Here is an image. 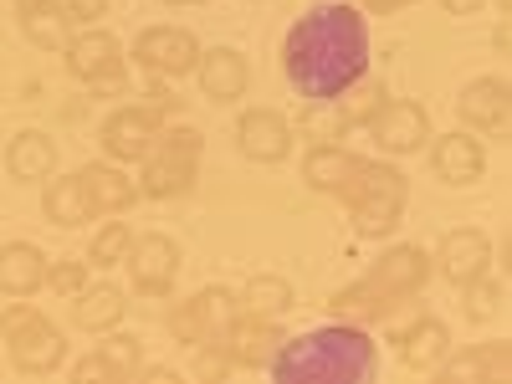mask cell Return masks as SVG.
<instances>
[{
    "label": "cell",
    "instance_id": "obj_1",
    "mask_svg": "<svg viewBox=\"0 0 512 384\" xmlns=\"http://www.w3.org/2000/svg\"><path fill=\"white\" fill-rule=\"evenodd\" d=\"M282 72L303 103H328L369 72V21L354 0H318L282 41Z\"/></svg>",
    "mask_w": 512,
    "mask_h": 384
},
{
    "label": "cell",
    "instance_id": "obj_8",
    "mask_svg": "<svg viewBox=\"0 0 512 384\" xmlns=\"http://www.w3.org/2000/svg\"><path fill=\"white\" fill-rule=\"evenodd\" d=\"M123 267H128V277H134V287L144 297H169V292H175V277H180V246L169 236H159V231L134 236Z\"/></svg>",
    "mask_w": 512,
    "mask_h": 384
},
{
    "label": "cell",
    "instance_id": "obj_21",
    "mask_svg": "<svg viewBox=\"0 0 512 384\" xmlns=\"http://www.w3.org/2000/svg\"><path fill=\"white\" fill-rule=\"evenodd\" d=\"M359 175V159L344 144H313L303 159V180L323 195H344V185Z\"/></svg>",
    "mask_w": 512,
    "mask_h": 384
},
{
    "label": "cell",
    "instance_id": "obj_19",
    "mask_svg": "<svg viewBox=\"0 0 512 384\" xmlns=\"http://www.w3.org/2000/svg\"><path fill=\"white\" fill-rule=\"evenodd\" d=\"M47 287V251L31 241H11L0 246V292L6 297H31Z\"/></svg>",
    "mask_w": 512,
    "mask_h": 384
},
{
    "label": "cell",
    "instance_id": "obj_9",
    "mask_svg": "<svg viewBox=\"0 0 512 384\" xmlns=\"http://www.w3.org/2000/svg\"><path fill=\"white\" fill-rule=\"evenodd\" d=\"M159 128H164V113L159 108H113L103 118V139L98 144H103V154L113 164H139L154 149Z\"/></svg>",
    "mask_w": 512,
    "mask_h": 384
},
{
    "label": "cell",
    "instance_id": "obj_17",
    "mask_svg": "<svg viewBox=\"0 0 512 384\" xmlns=\"http://www.w3.org/2000/svg\"><path fill=\"white\" fill-rule=\"evenodd\" d=\"M441 277H451L456 287L461 282H472L477 272H487L492 267V241L482 236V231H472V226H461V231H446L441 236Z\"/></svg>",
    "mask_w": 512,
    "mask_h": 384
},
{
    "label": "cell",
    "instance_id": "obj_10",
    "mask_svg": "<svg viewBox=\"0 0 512 384\" xmlns=\"http://www.w3.org/2000/svg\"><path fill=\"white\" fill-rule=\"evenodd\" d=\"M134 57L154 72V77H185L200 62V47L185 26H149L134 41Z\"/></svg>",
    "mask_w": 512,
    "mask_h": 384
},
{
    "label": "cell",
    "instance_id": "obj_5",
    "mask_svg": "<svg viewBox=\"0 0 512 384\" xmlns=\"http://www.w3.org/2000/svg\"><path fill=\"white\" fill-rule=\"evenodd\" d=\"M0 333H6V349H11V364L21 374H52L62 359H67V338L62 328L31 308V303H11L0 313Z\"/></svg>",
    "mask_w": 512,
    "mask_h": 384
},
{
    "label": "cell",
    "instance_id": "obj_14",
    "mask_svg": "<svg viewBox=\"0 0 512 384\" xmlns=\"http://www.w3.org/2000/svg\"><path fill=\"white\" fill-rule=\"evenodd\" d=\"M277 344H282V328H277V318H256V313H236V323H231V333H226V354H231V364H241V369H267L272 364V354H277Z\"/></svg>",
    "mask_w": 512,
    "mask_h": 384
},
{
    "label": "cell",
    "instance_id": "obj_24",
    "mask_svg": "<svg viewBox=\"0 0 512 384\" xmlns=\"http://www.w3.org/2000/svg\"><path fill=\"white\" fill-rule=\"evenodd\" d=\"M41 210H47V221L62 226V231H77V226H88V221H93V200H88V190H82L77 175L52 180L47 195H41Z\"/></svg>",
    "mask_w": 512,
    "mask_h": 384
},
{
    "label": "cell",
    "instance_id": "obj_20",
    "mask_svg": "<svg viewBox=\"0 0 512 384\" xmlns=\"http://www.w3.org/2000/svg\"><path fill=\"white\" fill-rule=\"evenodd\" d=\"M123 313H128V297H123L113 282L82 287V292L72 297V323H77L82 333H108V328L123 323Z\"/></svg>",
    "mask_w": 512,
    "mask_h": 384
},
{
    "label": "cell",
    "instance_id": "obj_18",
    "mask_svg": "<svg viewBox=\"0 0 512 384\" xmlns=\"http://www.w3.org/2000/svg\"><path fill=\"white\" fill-rule=\"evenodd\" d=\"M82 190H88V200H93V216H123L128 205L139 200V185L123 175V169L113 164V159H98V164H88L82 169Z\"/></svg>",
    "mask_w": 512,
    "mask_h": 384
},
{
    "label": "cell",
    "instance_id": "obj_39",
    "mask_svg": "<svg viewBox=\"0 0 512 384\" xmlns=\"http://www.w3.org/2000/svg\"><path fill=\"white\" fill-rule=\"evenodd\" d=\"M359 11H374V16H384V11H400V6H410V0H354Z\"/></svg>",
    "mask_w": 512,
    "mask_h": 384
},
{
    "label": "cell",
    "instance_id": "obj_12",
    "mask_svg": "<svg viewBox=\"0 0 512 384\" xmlns=\"http://www.w3.org/2000/svg\"><path fill=\"white\" fill-rule=\"evenodd\" d=\"M461 123L482 139H502L507 134V82L502 77H472L456 98Z\"/></svg>",
    "mask_w": 512,
    "mask_h": 384
},
{
    "label": "cell",
    "instance_id": "obj_28",
    "mask_svg": "<svg viewBox=\"0 0 512 384\" xmlns=\"http://www.w3.org/2000/svg\"><path fill=\"white\" fill-rule=\"evenodd\" d=\"M441 369H446V379H507V344L466 349V354H456Z\"/></svg>",
    "mask_w": 512,
    "mask_h": 384
},
{
    "label": "cell",
    "instance_id": "obj_4",
    "mask_svg": "<svg viewBox=\"0 0 512 384\" xmlns=\"http://www.w3.org/2000/svg\"><path fill=\"white\" fill-rule=\"evenodd\" d=\"M200 149L205 139L195 128H159L154 149L139 159L144 175H139V195L149 200H175L195 185V169H200Z\"/></svg>",
    "mask_w": 512,
    "mask_h": 384
},
{
    "label": "cell",
    "instance_id": "obj_40",
    "mask_svg": "<svg viewBox=\"0 0 512 384\" xmlns=\"http://www.w3.org/2000/svg\"><path fill=\"white\" fill-rule=\"evenodd\" d=\"M441 6L451 11V16H472V11H482L487 0H441Z\"/></svg>",
    "mask_w": 512,
    "mask_h": 384
},
{
    "label": "cell",
    "instance_id": "obj_26",
    "mask_svg": "<svg viewBox=\"0 0 512 384\" xmlns=\"http://www.w3.org/2000/svg\"><path fill=\"white\" fill-rule=\"evenodd\" d=\"M21 31L31 36V47H47V52H67V41H72V16L57 6H31L21 11Z\"/></svg>",
    "mask_w": 512,
    "mask_h": 384
},
{
    "label": "cell",
    "instance_id": "obj_32",
    "mask_svg": "<svg viewBox=\"0 0 512 384\" xmlns=\"http://www.w3.org/2000/svg\"><path fill=\"white\" fill-rule=\"evenodd\" d=\"M461 303H466V318H477V323L502 313V282L492 277V267L477 272L472 282H461Z\"/></svg>",
    "mask_w": 512,
    "mask_h": 384
},
{
    "label": "cell",
    "instance_id": "obj_16",
    "mask_svg": "<svg viewBox=\"0 0 512 384\" xmlns=\"http://www.w3.org/2000/svg\"><path fill=\"white\" fill-rule=\"evenodd\" d=\"M431 169L446 180V185H477L482 169H487V154H482V139L477 134H441L436 149H431Z\"/></svg>",
    "mask_w": 512,
    "mask_h": 384
},
{
    "label": "cell",
    "instance_id": "obj_36",
    "mask_svg": "<svg viewBox=\"0 0 512 384\" xmlns=\"http://www.w3.org/2000/svg\"><path fill=\"white\" fill-rule=\"evenodd\" d=\"M169 333H175L180 344L200 349V313H195V297H190V303H175V308H169Z\"/></svg>",
    "mask_w": 512,
    "mask_h": 384
},
{
    "label": "cell",
    "instance_id": "obj_3",
    "mask_svg": "<svg viewBox=\"0 0 512 384\" xmlns=\"http://www.w3.org/2000/svg\"><path fill=\"white\" fill-rule=\"evenodd\" d=\"M344 200L354 210V231L359 236H390L400 226V210L410 200V185H405L400 169L359 159V175L344 185Z\"/></svg>",
    "mask_w": 512,
    "mask_h": 384
},
{
    "label": "cell",
    "instance_id": "obj_15",
    "mask_svg": "<svg viewBox=\"0 0 512 384\" xmlns=\"http://www.w3.org/2000/svg\"><path fill=\"white\" fill-rule=\"evenodd\" d=\"M195 77H200V93L210 103H236L246 93V82H251V67L236 47H210V52H200Z\"/></svg>",
    "mask_w": 512,
    "mask_h": 384
},
{
    "label": "cell",
    "instance_id": "obj_22",
    "mask_svg": "<svg viewBox=\"0 0 512 384\" xmlns=\"http://www.w3.org/2000/svg\"><path fill=\"white\" fill-rule=\"evenodd\" d=\"M6 169H11V180H47L52 169H57V144L47 134H36V128H21V134L6 144Z\"/></svg>",
    "mask_w": 512,
    "mask_h": 384
},
{
    "label": "cell",
    "instance_id": "obj_2",
    "mask_svg": "<svg viewBox=\"0 0 512 384\" xmlns=\"http://www.w3.org/2000/svg\"><path fill=\"white\" fill-rule=\"evenodd\" d=\"M277 379H338V384H369L379 374V349L359 323H323L297 338H282L272 364Z\"/></svg>",
    "mask_w": 512,
    "mask_h": 384
},
{
    "label": "cell",
    "instance_id": "obj_27",
    "mask_svg": "<svg viewBox=\"0 0 512 384\" xmlns=\"http://www.w3.org/2000/svg\"><path fill=\"white\" fill-rule=\"evenodd\" d=\"M241 308L256 313V318H282L292 308V282L277 277V272H256L241 292Z\"/></svg>",
    "mask_w": 512,
    "mask_h": 384
},
{
    "label": "cell",
    "instance_id": "obj_11",
    "mask_svg": "<svg viewBox=\"0 0 512 384\" xmlns=\"http://www.w3.org/2000/svg\"><path fill=\"white\" fill-rule=\"evenodd\" d=\"M236 149L251 164H282L292 154V123L277 108H246L236 123Z\"/></svg>",
    "mask_w": 512,
    "mask_h": 384
},
{
    "label": "cell",
    "instance_id": "obj_13",
    "mask_svg": "<svg viewBox=\"0 0 512 384\" xmlns=\"http://www.w3.org/2000/svg\"><path fill=\"white\" fill-rule=\"evenodd\" d=\"M425 277H431V262H425V251L420 246H390L384 256H374V267H369V287L384 292V297H395V303H405L410 292L425 287Z\"/></svg>",
    "mask_w": 512,
    "mask_h": 384
},
{
    "label": "cell",
    "instance_id": "obj_41",
    "mask_svg": "<svg viewBox=\"0 0 512 384\" xmlns=\"http://www.w3.org/2000/svg\"><path fill=\"white\" fill-rule=\"evenodd\" d=\"M16 6H21V11H31V6H52V0H16Z\"/></svg>",
    "mask_w": 512,
    "mask_h": 384
},
{
    "label": "cell",
    "instance_id": "obj_38",
    "mask_svg": "<svg viewBox=\"0 0 512 384\" xmlns=\"http://www.w3.org/2000/svg\"><path fill=\"white\" fill-rule=\"evenodd\" d=\"M72 374H77V379H113V374H108V364H103L98 354H93V359H82Z\"/></svg>",
    "mask_w": 512,
    "mask_h": 384
},
{
    "label": "cell",
    "instance_id": "obj_23",
    "mask_svg": "<svg viewBox=\"0 0 512 384\" xmlns=\"http://www.w3.org/2000/svg\"><path fill=\"white\" fill-rule=\"evenodd\" d=\"M451 354V333L441 318H415L405 333H400V359L410 369H441Z\"/></svg>",
    "mask_w": 512,
    "mask_h": 384
},
{
    "label": "cell",
    "instance_id": "obj_35",
    "mask_svg": "<svg viewBox=\"0 0 512 384\" xmlns=\"http://www.w3.org/2000/svg\"><path fill=\"white\" fill-rule=\"evenodd\" d=\"M47 287L72 303V297L88 287V262H72V256H67V262H47Z\"/></svg>",
    "mask_w": 512,
    "mask_h": 384
},
{
    "label": "cell",
    "instance_id": "obj_25",
    "mask_svg": "<svg viewBox=\"0 0 512 384\" xmlns=\"http://www.w3.org/2000/svg\"><path fill=\"white\" fill-rule=\"evenodd\" d=\"M195 313H200V344L226 349V333H231V323H236V313H241L236 292H226V287L195 292Z\"/></svg>",
    "mask_w": 512,
    "mask_h": 384
},
{
    "label": "cell",
    "instance_id": "obj_42",
    "mask_svg": "<svg viewBox=\"0 0 512 384\" xmlns=\"http://www.w3.org/2000/svg\"><path fill=\"white\" fill-rule=\"evenodd\" d=\"M164 6H200V0H164Z\"/></svg>",
    "mask_w": 512,
    "mask_h": 384
},
{
    "label": "cell",
    "instance_id": "obj_29",
    "mask_svg": "<svg viewBox=\"0 0 512 384\" xmlns=\"http://www.w3.org/2000/svg\"><path fill=\"white\" fill-rule=\"evenodd\" d=\"M338 318H359V323H369V318H384L395 308V297H384V292H374L369 282H354V287H344V292H333V303H328Z\"/></svg>",
    "mask_w": 512,
    "mask_h": 384
},
{
    "label": "cell",
    "instance_id": "obj_30",
    "mask_svg": "<svg viewBox=\"0 0 512 384\" xmlns=\"http://www.w3.org/2000/svg\"><path fill=\"white\" fill-rule=\"evenodd\" d=\"M98 359L108 364L113 379H128V374H139V364H144V344H139L134 333L108 328V333H103V344H98Z\"/></svg>",
    "mask_w": 512,
    "mask_h": 384
},
{
    "label": "cell",
    "instance_id": "obj_6",
    "mask_svg": "<svg viewBox=\"0 0 512 384\" xmlns=\"http://www.w3.org/2000/svg\"><path fill=\"white\" fill-rule=\"evenodd\" d=\"M67 67H72V77L88 82L98 98L123 88V47H118V36H108L98 26L82 31L77 41H67Z\"/></svg>",
    "mask_w": 512,
    "mask_h": 384
},
{
    "label": "cell",
    "instance_id": "obj_31",
    "mask_svg": "<svg viewBox=\"0 0 512 384\" xmlns=\"http://www.w3.org/2000/svg\"><path fill=\"white\" fill-rule=\"evenodd\" d=\"M333 103H338V113H344V123H369V118L379 113V103H384V82H374V77L364 72V77L349 82V88L338 93Z\"/></svg>",
    "mask_w": 512,
    "mask_h": 384
},
{
    "label": "cell",
    "instance_id": "obj_33",
    "mask_svg": "<svg viewBox=\"0 0 512 384\" xmlns=\"http://www.w3.org/2000/svg\"><path fill=\"white\" fill-rule=\"evenodd\" d=\"M128 246H134V231H128L123 221H108L93 236V246H88V267H118L123 256H128Z\"/></svg>",
    "mask_w": 512,
    "mask_h": 384
},
{
    "label": "cell",
    "instance_id": "obj_7",
    "mask_svg": "<svg viewBox=\"0 0 512 384\" xmlns=\"http://www.w3.org/2000/svg\"><path fill=\"white\" fill-rule=\"evenodd\" d=\"M364 128H369L379 154H415V149H425V139H431V118H425V108L410 103V98H384L379 113Z\"/></svg>",
    "mask_w": 512,
    "mask_h": 384
},
{
    "label": "cell",
    "instance_id": "obj_34",
    "mask_svg": "<svg viewBox=\"0 0 512 384\" xmlns=\"http://www.w3.org/2000/svg\"><path fill=\"white\" fill-rule=\"evenodd\" d=\"M297 128H303L313 144H333L349 123H344V113H338V103L328 98V103H303V123H297Z\"/></svg>",
    "mask_w": 512,
    "mask_h": 384
},
{
    "label": "cell",
    "instance_id": "obj_37",
    "mask_svg": "<svg viewBox=\"0 0 512 384\" xmlns=\"http://www.w3.org/2000/svg\"><path fill=\"white\" fill-rule=\"evenodd\" d=\"M62 11H67L72 21H82V26H98V21L108 16V0H62Z\"/></svg>",
    "mask_w": 512,
    "mask_h": 384
}]
</instances>
